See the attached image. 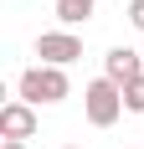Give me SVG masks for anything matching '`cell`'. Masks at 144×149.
Segmentation results:
<instances>
[{"label": "cell", "instance_id": "obj_8", "mask_svg": "<svg viewBox=\"0 0 144 149\" xmlns=\"http://www.w3.org/2000/svg\"><path fill=\"white\" fill-rule=\"evenodd\" d=\"M129 26L144 31V0H129Z\"/></svg>", "mask_w": 144, "mask_h": 149}, {"label": "cell", "instance_id": "obj_3", "mask_svg": "<svg viewBox=\"0 0 144 149\" xmlns=\"http://www.w3.org/2000/svg\"><path fill=\"white\" fill-rule=\"evenodd\" d=\"M36 57H41L46 67H67V62L82 57V36H77V31H41V36H36Z\"/></svg>", "mask_w": 144, "mask_h": 149}, {"label": "cell", "instance_id": "obj_1", "mask_svg": "<svg viewBox=\"0 0 144 149\" xmlns=\"http://www.w3.org/2000/svg\"><path fill=\"white\" fill-rule=\"evenodd\" d=\"M15 93H21V103H31V108H52V103H62V98L72 93L67 67H46V62H36V67H26V72H21Z\"/></svg>", "mask_w": 144, "mask_h": 149}, {"label": "cell", "instance_id": "obj_7", "mask_svg": "<svg viewBox=\"0 0 144 149\" xmlns=\"http://www.w3.org/2000/svg\"><path fill=\"white\" fill-rule=\"evenodd\" d=\"M124 108H129V113H144V72L134 77V82H124Z\"/></svg>", "mask_w": 144, "mask_h": 149}, {"label": "cell", "instance_id": "obj_5", "mask_svg": "<svg viewBox=\"0 0 144 149\" xmlns=\"http://www.w3.org/2000/svg\"><path fill=\"white\" fill-rule=\"evenodd\" d=\"M139 72H144V52H129V46H113V52L103 57V77H113L118 88H124V82H134Z\"/></svg>", "mask_w": 144, "mask_h": 149}, {"label": "cell", "instance_id": "obj_9", "mask_svg": "<svg viewBox=\"0 0 144 149\" xmlns=\"http://www.w3.org/2000/svg\"><path fill=\"white\" fill-rule=\"evenodd\" d=\"M0 149H26V139H0Z\"/></svg>", "mask_w": 144, "mask_h": 149}, {"label": "cell", "instance_id": "obj_6", "mask_svg": "<svg viewBox=\"0 0 144 149\" xmlns=\"http://www.w3.org/2000/svg\"><path fill=\"white\" fill-rule=\"evenodd\" d=\"M87 15H93L87 0H57V21H62V26H82Z\"/></svg>", "mask_w": 144, "mask_h": 149}, {"label": "cell", "instance_id": "obj_4", "mask_svg": "<svg viewBox=\"0 0 144 149\" xmlns=\"http://www.w3.org/2000/svg\"><path fill=\"white\" fill-rule=\"evenodd\" d=\"M31 134H36V108L31 103L15 98V103L0 108V139H31Z\"/></svg>", "mask_w": 144, "mask_h": 149}, {"label": "cell", "instance_id": "obj_11", "mask_svg": "<svg viewBox=\"0 0 144 149\" xmlns=\"http://www.w3.org/2000/svg\"><path fill=\"white\" fill-rule=\"evenodd\" d=\"M87 5H98V0H87Z\"/></svg>", "mask_w": 144, "mask_h": 149}, {"label": "cell", "instance_id": "obj_2", "mask_svg": "<svg viewBox=\"0 0 144 149\" xmlns=\"http://www.w3.org/2000/svg\"><path fill=\"white\" fill-rule=\"evenodd\" d=\"M82 113L93 129H113L118 113H124V88H118L113 77H93L82 88Z\"/></svg>", "mask_w": 144, "mask_h": 149}, {"label": "cell", "instance_id": "obj_10", "mask_svg": "<svg viewBox=\"0 0 144 149\" xmlns=\"http://www.w3.org/2000/svg\"><path fill=\"white\" fill-rule=\"evenodd\" d=\"M62 149H82V144H62Z\"/></svg>", "mask_w": 144, "mask_h": 149}]
</instances>
